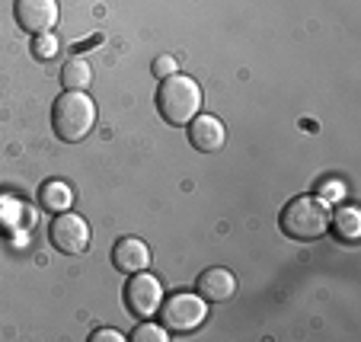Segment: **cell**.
Returning a JSON list of instances; mask_svg holds the SVG:
<instances>
[{
	"label": "cell",
	"instance_id": "6da1fadb",
	"mask_svg": "<svg viewBox=\"0 0 361 342\" xmlns=\"http://www.w3.org/2000/svg\"><path fill=\"white\" fill-rule=\"evenodd\" d=\"M157 112L164 116L166 125L183 128L202 112V87L189 74H170L157 87Z\"/></svg>",
	"mask_w": 361,
	"mask_h": 342
},
{
	"label": "cell",
	"instance_id": "7a4b0ae2",
	"mask_svg": "<svg viewBox=\"0 0 361 342\" xmlns=\"http://www.w3.org/2000/svg\"><path fill=\"white\" fill-rule=\"evenodd\" d=\"M96 125V103L83 90H64L51 106V128L64 144H80Z\"/></svg>",
	"mask_w": 361,
	"mask_h": 342
},
{
	"label": "cell",
	"instance_id": "3957f363",
	"mask_svg": "<svg viewBox=\"0 0 361 342\" xmlns=\"http://www.w3.org/2000/svg\"><path fill=\"white\" fill-rule=\"evenodd\" d=\"M279 227L294 240H320L329 231V208L320 195H294L279 214Z\"/></svg>",
	"mask_w": 361,
	"mask_h": 342
},
{
	"label": "cell",
	"instance_id": "277c9868",
	"mask_svg": "<svg viewBox=\"0 0 361 342\" xmlns=\"http://www.w3.org/2000/svg\"><path fill=\"white\" fill-rule=\"evenodd\" d=\"M160 326L166 329V333H195L198 326H202L204 320H208V301H204L202 295H185V291H179V295H170L164 304H160Z\"/></svg>",
	"mask_w": 361,
	"mask_h": 342
},
{
	"label": "cell",
	"instance_id": "5b68a950",
	"mask_svg": "<svg viewBox=\"0 0 361 342\" xmlns=\"http://www.w3.org/2000/svg\"><path fill=\"white\" fill-rule=\"evenodd\" d=\"M48 240H51V247H55L58 253L83 256L90 250V243H93V231H90L87 218H80V214H74L68 208V212H58V218L51 221Z\"/></svg>",
	"mask_w": 361,
	"mask_h": 342
},
{
	"label": "cell",
	"instance_id": "8992f818",
	"mask_svg": "<svg viewBox=\"0 0 361 342\" xmlns=\"http://www.w3.org/2000/svg\"><path fill=\"white\" fill-rule=\"evenodd\" d=\"M160 304H164V285H160L157 275H147V272L128 275V285H125V307H128V314L150 320V317H157Z\"/></svg>",
	"mask_w": 361,
	"mask_h": 342
},
{
	"label": "cell",
	"instance_id": "52a82bcc",
	"mask_svg": "<svg viewBox=\"0 0 361 342\" xmlns=\"http://www.w3.org/2000/svg\"><path fill=\"white\" fill-rule=\"evenodd\" d=\"M13 16L23 32L42 35V32H55L61 10H58V0H16Z\"/></svg>",
	"mask_w": 361,
	"mask_h": 342
},
{
	"label": "cell",
	"instance_id": "ba28073f",
	"mask_svg": "<svg viewBox=\"0 0 361 342\" xmlns=\"http://www.w3.org/2000/svg\"><path fill=\"white\" fill-rule=\"evenodd\" d=\"M227 141V128L218 116H208V112H198L189 122V144L202 154H218Z\"/></svg>",
	"mask_w": 361,
	"mask_h": 342
},
{
	"label": "cell",
	"instance_id": "9c48e42d",
	"mask_svg": "<svg viewBox=\"0 0 361 342\" xmlns=\"http://www.w3.org/2000/svg\"><path fill=\"white\" fill-rule=\"evenodd\" d=\"M195 291L208 304H224L237 295V275L224 266H212V269H204V272L198 275Z\"/></svg>",
	"mask_w": 361,
	"mask_h": 342
},
{
	"label": "cell",
	"instance_id": "30bf717a",
	"mask_svg": "<svg viewBox=\"0 0 361 342\" xmlns=\"http://www.w3.org/2000/svg\"><path fill=\"white\" fill-rule=\"evenodd\" d=\"M112 266L122 275H135V272H147L150 266V247L141 237H122L112 247Z\"/></svg>",
	"mask_w": 361,
	"mask_h": 342
},
{
	"label": "cell",
	"instance_id": "8fae6325",
	"mask_svg": "<svg viewBox=\"0 0 361 342\" xmlns=\"http://www.w3.org/2000/svg\"><path fill=\"white\" fill-rule=\"evenodd\" d=\"M39 205L48 208V212H68L71 205H74V192H71L68 183H61V179H48L45 185L39 189Z\"/></svg>",
	"mask_w": 361,
	"mask_h": 342
},
{
	"label": "cell",
	"instance_id": "7c38bea8",
	"mask_svg": "<svg viewBox=\"0 0 361 342\" xmlns=\"http://www.w3.org/2000/svg\"><path fill=\"white\" fill-rule=\"evenodd\" d=\"M61 83L64 90H87L93 83V68H90L87 58H71L61 68Z\"/></svg>",
	"mask_w": 361,
	"mask_h": 342
},
{
	"label": "cell",
	"instance_id": "4fadbf2b",
	"mask_svg": "<svg viewBox=\"0 0 361 342\" xmlns=\"http://www.w3.org/2000/svg\"><path fill=\"white\" fill-rule=\"evenodd\" d=\"M333 231L339 233L345 243H355L361 237V212L355 205H342L333 218Z\"/></svg>",
	"mask_w": 361,
	"mask_h": 342
},
{
	"label": "cell",
	"instance_id": "5bb4252c",
	"mask_svg": "<svg viewBox=\"0 0 361 342\" xmlns=\"http://www.w3.org/2000/svg\"><path fill=\"white\" fill-rule=\"evenodd\" d=\"M32 55L39 58V61H48V58H55V55H58V39H55V32H42V35H35V42H32Z\"/></svg>",
	"mask_w": 361,
	"mask_h": 342
},
{
	"label": "cell",
	"instance_id": "9a60e30c",
	"mask_svg": "<svg viewBox=\"0 0 361 342\" xmlns=\"http://www.w3.org/2000/svg\"><path fill=\"white\" fill-rule=\"evenodd\" d=\"M166 339H170V333H166L164 326H157V323H147V320L131 333V342H166Z\"/></svg>",
	"mask_w": 361,
	"mask_h": 342
},
{
	"label": "cell",
	"instance_id": "2e32d148",
	"mask_svg": "<svg viewBox=\"0 0 361 342\" xmlns=\"http://www.w3.org/2000/svg\"><path fill=\"white\" fill-rule=\"evenodd\" d=\"M150 71H154V77H170V74H176L179 71V64H176V58L173 55H160V58H154V64H150Z\"/></svg>",
	"mask_w": 361,
	"mask_h": 342
},
{
	"label": "cell",
	"instance_id": "e0dca14e",
	"mask_svg": "<svg viewBox=\"0 0 361 342\" xmlns=\"http://www.w3.org/2000/svg\"><path fill=\"white\" fill-rule=\"evenodd\" d=\"M90 342H125V336L118 333V329L102 326V329H96V333H90Z\"/></svg>",
	"mask_w": 361,
	"mask_h": 342
},
{
	"label": "cell",
	"instance_id": "ac0fdd59",
	"mask_svg": "<svg viewBox=\"0 0 361 342\" xmlns=\"http://www.w3.org/2000/svg\"><path fill=\"white\" fill-rule=\"evenodd\" d=\"M342 192H345L342 189V183H323L320 185V199L329 205V199H342Z\"/></svg>",
	"mask_w": 361,
	"mask_h": 342
}]
</instances>
